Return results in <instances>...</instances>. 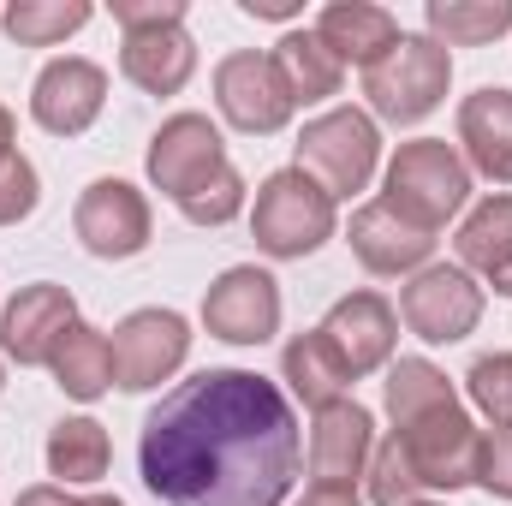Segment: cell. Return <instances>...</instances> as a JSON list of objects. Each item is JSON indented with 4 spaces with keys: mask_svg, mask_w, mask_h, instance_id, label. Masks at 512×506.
Returning <instances> with one entry per match:
<instances>
[{
    "mask_svg": "<svg viewBox=\"0 0 512 506\" xmlns=\"http://www.w3.org/2000/svg\"><path fill=\"white\" fill-rule=\"evenodd\" d=\"M370 501L376 506H405V501H417V471H411V459H405V447H399V435H387L382 447L370 453Z\"/></svg>",
    "mask_w": 512,
    "mask_h": 506,
    "instance_id": "obj_29",
    "label": "cell"
},
{
    "mask_svg": "<svg viewBox=\"0 0 512 506\" xmlns=\"http://www.w3.org/2000/svg\"><path fill=\"white\" fill-rule=\"evenodd\" d=\"M215 102H221L227 126L251 131V137H274L292 120V96L268 54H227L215 66Z\"/></svg>",
    "mask_w": 512,
    "mask_h": 506,
    "instance_id": "obj_14",
    "label": "cell"
},
{
    "mask_svg": "<svg viewBox=\"0 0 512 506\" xmlns=\"http://www.w3.org/2000/svg\"><path fill=\"white\" fill-rule=\"evenodd\" d=\"M114 18L126 30H155V24H185V0H114Z\"/></svg>",
    "mask_w": 512,
    "mask_h": 506,
    "instance_id": "obj_33",
    "label": "cell"
},
{
    "mask_svg": "<svg viewBox=\"0 0 512 506\" xmlns=\"http://www.w3.org/2000/svg\"><path fill=\"white\" fill-rule=\"evenodd\" d=\"M316 36L334 48V60H340V66L352 60V66H364V72H370V66L382 60L405 30H399V18H393L387 6H370V0H334V6H322Z\"/></svg>",
    "mask_w": 512,
    "mask_h": 506,
    "instance_id": "obj_20",
    "label": "cell"
},
{
    "mask_svg": "<svg viewBox=\"0 0 512 506\" xmlns=\"http://www.w3.org/2000/svg\"><path fill=\"white\" fill-rule=\"evenodd\" d=\"M84 251L102 256V262H126L149 245V203L143 191L126 179H96L84 197H78V215H72Z\"/></svg>",
    "mask_w": 512,
    "mask_h": 506,
    "instance_id": "obj_13",
    "label": "cell"
},
{
    "mask_svg": "<svg viewBox=\"0 0 512 506\" xmlns=\"http://www.w3.org/2000/svg\"><path fill=\"white\" fill-rule=\"evenodd\" d=\"M12 131H18V126H12V114H6V108H0V161H6V155H12Z\"/></svg>",
    "mask_w": 512,
    "mask_h": 506,
    "instance_id": "obj_37",
    "label": "cell"
},
{
    "mask_svg": "<svg viewBox=\"0 0 512 506\" xmlns=\"http://www.w3.org/2000/svg\"><path fill=\"white\" fill-rule=\"evenodd\" d=\"M0 24L18 48H54L90 24V0H12Z\"/></svg>",
    "mask_w": 512,
    "mask_h": 506,
    "instance_id": "obj_26",
    "label": "cell"
},
{
    "mask_svg": "<svg viewBox=\"0 0 512 506\" xmlns=\"http://www.w3.org/2000/svg\"><path fill=\"white\" fill-rule=\"evenodd\" d=\"M251 233H256V251L280 256V262H298V256L322 251L334 239V197L304 167H280L256 191Z\"/></svg>",
    "mask_w": 512,
    "mask_h": 506,
    "instance_id": "obj_3",
    "label": "cell"
},
{
    "mask_svg": "<svg viewBox=\"0 0 512 506\" xmlns=\"http://www.w3.org/2000/svg\"><path fill=\"white\" fill-rule=\"evenodd\" d=\"M429 30L435 42L483 48L501 30H512V0H429Z\"/></svg>",
    "mask_w": 512,
    "mask_h": 506,
    "instance_id": "obj_27",
    "label": "cell"
},
{
    "mask_svg": "<svg viewBox=\"0 0 512 506\" xmlns=\"http://www.w3.org/2000/svg\"><path fill=\"white\" fill-rule=\"evenodd\" d=\"M298 506H364V501H358V489H328V483H310Z\"/></svg>",
    "mask_w": 512,
    "mask_h": 506,
    "instance_id": "obj_35",
    "label": "cell"
},
{
    "mask_svg": "<svg viewBox=\"0 0 512 506\" xmlns=\"http://www.w3.org/2000/svg\"><path fill=\"white\" fill-rule=\"evenodd\" d=\"M465 393H471V405H477L483 417L512 423V352H489V358H477L471 376H465Z\"/></svg>",
    "mask_w": 512,
    "mask_h": 506,
    "instance_id": "obj_30",
    "label": "cell"
},
{
    "mask_svg": "<svg viewBox=\"0 0 512 506\" xmlns=\"http://www.w3.org/2000/svg\"><path fill=\"white\" fill-rule=\"evenodd\" d=\"M399 316H405V328H411L417 340L453 346V340H465V334L483 322V286H477L465 268H447V262L417 268L411 286L399 292Z\"/></svg>",
    "mask_w": 512,
    "mask_h": 506,
    "instance_id": "obj_8",
    "label": "cell"
},
{
    "mask_svg": "<svg viewBox=\"0 0 512 506\" xmlns=\"http://www.w3.org/2000/svg\"><path fill=\"white\" fill-rule=\"evenodd\" d=\"M251 18H298V0H239Z\"/></svg>",
    "mask_w": 512,
    "mask_h": 506,
    "instance_id": "obj_36",
    "label": "cell"
},
{
    "mask_svg": "<svg viewBox=\"0 0 512 506\" xmlns=\"http://www.w3.org/2000/svg\"><path fill=\"white\" fill-rule=\"evenodd\" d=\"M453 251H459L465 268H477L501 298H512V191L483 197V203L465 215V227H459Z\"/></svg>",
    "mask_w": 512,
    "mask_h": 506,
    "instance_id": "obj_21",
    "label": "cell"
},
{
    "mask_svg": "<svg viewBox=\"0 0 512 506\" xmlns=\"http://www.w3.org/2000/svg\"><path fill=\"white\" fill-rule=\"evenodd\" d=\"M36 203H42V179H36V167L12 149V155L0 161V227H18Z\"/></svg>",
    "mask_w": 512,
    "mask_h": 506,
    "instance_id": "obj_31",
    "label": "cell"
},
{
    "mask_svg": "<svg viewBox=\"0 0 512 506\" xmlns=\"http://www.w3.org/2000/svg\"><path fill=\"white\" fill-rule=\"evenodd\" d=\"M0 387H6V370H0Z\"/></svg>",
    "mask_w": 512,
    "mask_h": 506,
    "instance_id": "obj_39",
    "label": "cell"
},
{
    "mask_svg": "<svg viewBox=\"0 0 512 506\" xmlns=\"http://www.w3.org/2000/svg\"><path fill=\"white\" fill-rule=\"evenodd\" d=\"M405 506H435V501H405Z\"/></svg>",
    "mask_w": 512,
    "mask_h": 506,
    "instance_id": "obj_38",
    "label": "cell"
},
{
    "mask_svg": "<svg viewBox=\"0 0 512 506\" xmlns=\"http://www.w3.org/2000/svg\"><path fill=\"white\" fill-rule=\"evenodd\" d=\"M459 143H465V167H477L495 185H512V90L465 96L459 102Z\"/></svg>",
    "mask_w": 512,
    "mask_h": 506,
    "instance_id": "obj_19",
    "label": "cell"
},
{
    "mask_svg": "<svg viewBox=\"0 0 512 506\" xmlns=\"http://www.w3.org/2000/svg\"><path fill=\"white\" fill-rule=\"evenodd\" d=\"M268 60H274V72H280L292 108H298V102H322V96H334L340 78H346V66L334 60V48H328L316 30H292V36H280Z\"/></svg>",
    "mask_w": 512,
    "mask_h": 506,
    "instance_id": "obj_22",
    "label": "cell"
},
{
    "mask_svg": "<svg viewBox=\"0 0 512 506\" xmlns=\"http://www.w3.org/2000/svg\"><path fill=\"white\" fill-rule=\"evenodd\" d=\"M477 489H489L495 501H512V423H495L477 441Z\"/></svg>",
    "mask_w": 512,
    "mask_h": 506,
    "instance_id": "obj_32",
    "label": "cell"
},
{
    "mask_svg": "<svg viewBox=\"0 0 512 506\" xmlns=\"http://www.w3.org/2000/svg\"><path fill=\"white\" fill-rule=\"evenodd\" d=\"M393 435H399V447H405V459H411V471H417L423 489H465L477 477V441L483 435L471 429V417L459 411V399L429 405V411L393 423Z\"/></svg>",
    "mask_w": 512,
    "mask_h": 506,
    "instance_id": "obj_6",
    "label": "cell"
},
{
    "mask_svg": "<svg viewBox=\"0 0 512 506\" xmlns=\"http://www.w3.org/2000/svg\"><path fill=\"white\" fill-rule=\"evenodd\" d=\"M203 328L227 346H262L280 328V280L268 268H227L209 292H203Z\"/></svg>",
    "mask_w": 512,
    "mask_h": 506,
    "instance_id": "obj_9",
    "label": "cell"
},
{
    "mask_svg": "<svg viewBox=\"0 0 512 506\" xmlns=\"http://www.w3.org/2000/svg\"><path fill=\"white\" fill-rule=\"evenodd\" d=\"M376 161H382V131H376L370 114H358V108H334V114L310 120L304 137H298V167L334 203L352 197V191H364L370 173H376Z\"/></svg>",
    "mask_w": 512,
    "mask_h": 506,
    "instance_id": "obj_5",
    "label": "cell"
},
{
    "mask_svg": "<svg viewBox=\"0 0 512 506\" xmlns=\"http://www.w3.org/2000/svg\"><path fill=\"white\" fill-rule=\"evenodd\" d=\"M370 453H376V423L358 399H334V405L316 411V423H310V483L352 489L370 471Z\"/></svg>",
    "mask_w": 512,
    "mask_h": 506,
    "instance_id": "obj_15",
    "label": "cell"
},
{
    "mask_svg": "<svg viewBox=\"0 0 512 506\" xmlns=\"http://www.w3.org/2000/svg\"><path fill=\"white\" fill-rule=\"evenodd\" d=\"M316 334L328 340V352L340 358V370L358 381V376H376V370L393 364L399 316H393V304H387L382 292H352V298H340V304L322 316Z\"/></svg>",
    "mask_w": 512,
    "mask_h": 506,
    "instance_id": "obj_12",
    "label": "cell"
},
{
    "mask_svg": "<svg viewBox=\"0 0 512 506\" xmlns=\"http://www.w3.org/2000/svg\"><path fill=\"white\" fill-rule=\"evenodd\" d=\"M280 376L292 381V393H298L310 411L346 399V387H352V376L340 370V358L328 352V340H322L316 328L298 334V340H286V352H280Z\"/></svg>",
    "mask_w": 512,
    "mask_h": 506,
    "instance_id": "obj_24",
    "label": "cell"
},
{
    "mask_svg": "<svg viewBox=\"0 0 512 506\" xmlns=\"http://www.w3.org/2000/svg\"><path fill=\"white\" fill-rule=\"evenodd\" d=\"M108 459H114V447H108V429L96 417H60L48 429V471L60 483H102Z\"/></svg>",
    "mask_w": 512,
    "mask_h": 506,
    "instance_id": "obj_25",
    "label": "cell"
},
{
    "mask_svg": "<svg viewBox=\"0 0 512 506\" xmlns=\"http://www.w3.org/2000/svg\"><path fill=\"white\" fill-rule=\"evenodd\" d=\"M185 352H191V328L179 310H131L114 328V387L126 393L161 387L185 364Z\"/></svg>",
    "mask_w": 512,
    "mask_h": 506,
    "instance_id": "obj_10",
    "label": "cell"
},
{
    "mask_svg": "<svg viewBox=\"0 0 512 506\" xmlns=\"http://www.w3.org/2000/svg\"><path fill=\"white\" fill-rule=\"evenodd\" d=\"M48 370L60 381V393H72V399H102V393L114 387V340H108L102 328L78 322V328L60 340V352H54Z\"/></svg>",
    "mask_w": 512,
    "mask_h": 506,
    "instance_id": "obj_23",
    "label": "cell"
},
{
    "mask_svg": "<svg viewBox=\"0 0 512 506\" xmlns=\"http://www.w3.org/2000/svg\"><path fill=\"white\" fill-rule=\"evenodd\" d=\"M18 506H126V501H120V495H66V489L42 483V489H24Z\"/></svg>",
    "mask_w": 512,
    "mask_h": 506,
    "instance_id": "obj_34",
    "label": "cell"
},
{
    "mask_svg": "<svg viewBox=\"0 0 512 506\" xmlns=\"http://www.w3.org/2000/svg\"><path fill=\"white\" fill-rule=\"evenodd\" d=\"M453 399V381L441 376L429 358H399V364H387V417L393 423H405V417H417V411H429V405H447Z\"/></svg>",
    "mask_w": 512,
    "mask_h": 506,
    "instance_id": "obj_28",
    "label": "cell"
},
{
    "mask_svg": "<svg viewBox=\"0 0 512 506\" xmlns=\"http://www.w3.org/2000/svg\"><path fill=\"white\" fill-rule=\"evenodd\" d=\"M471 197V167L453 143L441 137H417V143H399V155L387 161V197L405 221H417L423 233H441Z\"/></svg>",
    "mask_w": 512,
    "mask_h": 506,
    "instance_id": "obj_2",
    "label": "cell"
},
{
    "mask_svg": "<svg viewBox=\"0 0 512 506\" xmlns=\"http://www.w3.org/2000/svg\"><path fill=\"white\" fill-rule=\"evenodd\" d=\"M72 328H78V298L54 280H36L0 310V352L12 364L36 370V364H54V352Z\"/></svg>",
    "mask_w": 512,
    "mask_h": 506,
    "instance_id": "obj_11",
    "label": "cell"
},
{
    "mask_svg": "<svg viewBox=\"0 0 512 506\" xmlns=\"http://www.w3.org/2000/svg\"><path fill=\"white\" fill-rule=\"evenodd\" d=\"M137 471L161 506H280L298 477V417L256 370H203L143 417Z\"/></svg>",
    "mask_w": 512,
    "mask_h": 506,
    "instance_id": "obj_1",
    "label": "cell"
},
{
    "mask_svg": "<svg viewBox=\"0 0 512 506\" xmlns=\"http://www.w3.org/2000/svg\"><path fill=\"white\" fill-rule=\"evenodd\" d=\"M102 102H108V72L96 66V60H48L42 66V78H36V90H30V114H36V126L54 131V137H78V131L96 126V114H102Z\"/></svg>",
    "mask_w": 512,
    "mask_h": 506,
    "instance_id": "obj_16",
    "label": "cell"
},
{
    "mask_svg": "<svg viewBox=\"0 0 512 506\" xmlns=\"http://www.w3.org/2000/svg\"><path fill=\"white\" fill-rule=\"evenodd\" d=\"M453 78V54L435 36H399L382 60L364 72V96L387 126H417L423 114L441 108Z\"/></svg>",
    "mask_w": 512,
    "mask_h": 506,
    "instance_id": "obj_4",
    "label": "cell"
},
{
    "mask_svg": "<svg viewBox=\"0 0 512 506\" xmlns=\"http://www.w3.org/2000/svg\"><path fill=\"white\" fill-rule=\"evenodd\" d=\"M120 72L149 96H179L197 72V42L185 36V24H155V30H126L120 48Z\"/></svg>",
    "mask_w": 512,
    "mask_h": 506,
    "instance_id": "obj_18",
    "label": "cell"
},
{
    "mask_svg": "<svg viewBox=\"0 0 512 506\" xmlns=\"http://www.w3.org/2000/svg\"><path fill=\"white\" fill-rule=\"evenodd\" d=\"M352 256L370 268V274H417L429 251H435V233H423L417 221H405L393 203H364L352 215Z\"/></svg>",
    "mask_w": 512,
    "mask_h": 506,
    "instance_id": "obj_17",
    "label": "cell"
},
{
    "mask_svg": "<svg viewBox=\"0 0 512 506\" xmlns=\"http://www.w3.org/2000/svg\"><path fill=\"white\" fill-rule=\"evenodd\" d=\"M227 173H233L227 143H221V131L209 126L203 114H173V120H161V131L149 137V179L179 209L197 191H209L215 179H227Z\"/></svg>",
    "mask_w": 512,
    "mask_h": 506,
    "instance_id": "obj_7",
    "label": "cell"
}]
</instances>
